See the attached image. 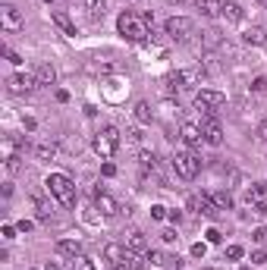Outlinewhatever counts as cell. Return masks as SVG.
<instances>
[{
  "mask_svg": "<svg viewBox=\"0 0 267 270\" xmlns=\"http://www.w3.org/2000/svg\"><path fill=\"white\" fill-rule=\"evenodd\" d=\"M44 186H47V192L57 198L63 207H73V204H76V183H73L66 173H50V176L44 179Z\"/></svg>",
  "mask_w": 267,
  "mask_h": 270,
  "instance_id": "1",
  "label": "cell"
},
{
  "mask_svg": "<svg viewBox=\"0 0 267 270\" xmlns=\"http://www.w3.org/2000/svg\"><path fill=\"white\" fill-rule=\"evenodd\" d=\"M148 19L145 16H135V13H120V19H116V32L123 35V38H129V41H145L148 38Z\"/></svg>",
  "mask_w": 267,
  "mask_h": 270,
  "instance_id": "2",
  "label": "cell"
},
{
  "mask_svg": "<svg viewBox=\"0 0 267 270\" xmlns=\"http://www.w3.org/2000/svg\"><path fill=\"white\" fill-rule=\"evenodd\" d=\"M170 164H173V170H176V176H180V179H195V176H198V170H201V160L195 157L192 151H173Z\"/></svg>",
  "mask_w": 267,
  "mask_h": 270,
  "instance_id": "3",
  "label": "cell"
},
{
  "mask_svg": "<svg viewBox=\"0 0 267 270\" xmlns=\"http://www.w3.org/2000/svg\"><path fill=\"white\" fill-rule=\"evenodd\" d=\"M223 107H226V98H223L220 92H211V88H204V92L195 95V110H201L204 116H217Z\"/></svg>",
  "mask_w": 267,
  "mask_h": 270,
  "instance_id": "4",
  "label": "cell"
},
{
  "mask_svg": "<svg viewBox=\"0 0 267 270\" xmlns=\"http://www.w3.org/2000/svg\"><path fill=\"white\" fill-rule=\"evenodd\" d=\"M92 145H95V151H98L104 160H110V157L120 151V132L113 129V126H107V129H101V132L95 135Z\"/></svg>",
  "mask_w": 267,
  "mask_h": 270,
  "instance_id": "5",
  "label": "cell"
},
{
  "mask_svg": "<svg viewBox=\"0 0 267 270\" xmlns=\"http://www.w3.org/2000/svg\"><path fill=\"white\" fill-rule=\"evenodd\" d=\"M167 35L173 41H189V35H192V19L189 16H170L167 19Z\"/></svg>",
  "mask_w": 267,
  "mask_h": 270,
  "instance_id": "6",
  "label": "cell"
},
{
  "mask_svg": "<svg viewBox=\"0 0 267 270\" xmlns=\"http://www.w3.org/2000/svg\"><path fill=\"white\" fill-rule=\"evenodd\" d=\"M7 88H10L13 95H32L35 88H38V79L28 76V73H13V76L7 79Z\"/></svg>",
  "mask_w": 267,
  "mask_h": 270,
  "instance_id": "7",
  "label": "cell"
},
{
  "mask_svg": "<svg viewBox=\"0 0 267 270\" xmlns=\"http://www.w3.org/2000/svg\"><path fill=\"white\" fill-rule=\"evenodd\" d=\"M104 258L110 261L116 270H132V261H129V258H132V251H129V248H123V245H107V248H104Z\"/></svg>",
  "mask_w": 267,
  "mask_h": 270,
  "instance_id": "8",
  "label": "cell"
},
{
  "mask_svg": "<svg viewBox=\"0 0 267 270\" xmlns=\"http://www.w3.org/2000/svg\"><path fill=\"white\" fill-rule=\"evenodd\" d=\"M0 22H4V28H7V32H19V28L25 25L22 13L16 10L13 4H4V7H0Z\"/></svg>",
  "mask_w": 267,
  "mask_h": 270,
  "instance_id": "9",
  "label": "cell"
},
{
  "mask_svg": "<svg viewBox=\"0 0 267 270\" xmlns=\"http://www.w3.org/2000/svg\"><path fill=\"white\" fill-rule=\"evenodd\" d=\"M95 207H98V211L104 214V217H116V214L123 211L116 198H113V195H107V192H101V189L95 192Z\"/></svg>",
  "mask_w": 267,
  "mask_h": 270,
  "instance_id": "10",
  "label": "cell"
},
{
  "mask_svg": "<svg viewBox=\"0 0 267 270\" xmlns=\"http://www.w3.org/2000/svg\"><path fill=\"white\" fill-rule=\"evenodd\" d=\"M201 132H204V141L207 145H223V129H220V123H217V116H204V123H201Z\"/></svg>",
  "mask_w": 267,
  "mask_h": 270,
  "instance_id": "11",
  "label": "cell"
},
{
  "mask_svg": "<svg viewBox=\"0 0 267 270\" xmlns=\"http://www.w3.org/2000/svg\"><path fill=\"white\" fill-rule=\"evenodd\" d=\"M183 141L189 148H201V141H204V132H201V126H195V123H183V129H180Z\"/></svg>",
  "mask_w": 267,
  "mask_h": 270,
  "instance_id": "12",
  "label": "cell"
},
{
  "mask_svg": "<svg viewBox=\"0 0 267 270\" xmlns=\"http://www.w3.org/2000/svg\"><path fill=\"white\" fill-rule=\"evenodd\" d=\"M126 248L132 251V255H145V251H148L145 232H141V229H129V232H126Z\"/></svg>",
  "mask_w": 267,
  "mask_h": 270,
  "instance_id": "13",
  "label": "cell"
},
{
  "mask_svg": "<svg viewBox=\"0 0 267 270\" xmlns=\"http://www.w3.org/2000/svg\"><path fill=\"white\" fill-rule=\"evenodd\" d=\"M35 79H38V85H53V82H57V69H53L50 63H38Z\"/></svg>",
  "mask_w": 267,
  "mask_h": 270,
  "instance_id": "14",
  "label": "cell"
},
{
  "mask_svg": "<svg viewBox=\"0 0 267 270\" xmlns=\"http://www.w3.org/2000/svg\"><path fill=\"white\" fill-rule=\"evenodd\" d=\"M50 16H53V22H57V25L63 28V35H69V38H76V22L69 19V16H66L63 10H53Z\"/></svg>",
  "mask_w": 267,
  "mask_h": 270,
  "instance_id": "15",
  "label": "cell"
},
{
  "mask_svg": "<svg viewBox=\"0 0 267 270\" xmlns=\"http://www.w3.org/2000/svg\"><path fill=\"white\" fill-rule=\"evenodd\" d=\"M57 251H60V255H69V258H79L82 255V242L79 239H60Z\"/></svg>",
  "mask_w": 267,
  "mask_h": 270,
  "instance_id": "16",
  "label": "cell"
},
{
  "mask_svg": "<svg viewBox=\"0 0 267 270\" xmlns=\"http://www.w3.org/2000/svg\"><path fill=\"white\" fill-rule=\"evenodd\" d=\"M198 10H201V16L214 19V16L223 13V0H198Z\"/></svg>",
  "mask_w": 267,
  "mask_h": 270,
  "instance_id": "17",
  "label": "cell"
},
{
  "mask_svg": "<svg viewBox=\"0 0 267 270\" xmlns=\"http://www.w3.org/2000/svg\"><path fill=\"white\" fill-rule=\"evenodd\" d=\"M242 41H245V44H264V41H267V32H264L261 25H252V28H245Z\"/></svg>",
  "mask_w": 267,
  "mask_h": 270,
  "instance_id": "18",
  "label": "cell"
},
{
  "mask_svg": "<svg viewBox=\"0 0 267 270\" xmlns=\"http://www.w3.org/2000/svg\"><path fill=\"white\" fill-rule=\"evenodd\" d=\"M211 201L217 204V211H229L233 207V195L229 192H211Z\"/></svg>",
  "mask_w": 267,
  "mask_h": 270,
  "instance_id": "19",
  "label": "cell"
},
{
  "mask_svg": "<svg viewBox=\"0 0 267 270\" xmlns=\"http://www.w3.org/2000/svg\"><path fill=\"white\" fill-rule=\"evenodd\" d=\"M135 119H138V123H151V119H154V110H151L148 101H138V104H135Z\"/></svg>",
  "mask_w": 267,
  "mask_h": 270,
  "instance_id": "20",
  "label": "cell"
},
{
  "mask_svg": "<svg viewBox=\"0 0 267 270\" xmlns=\"http://www.w3.org/2000/svg\"><path fill=\"white\" fill-rule=\"evenodd\" d=\"M220 16H223L226 22H239L242 19V7L239 4H223V13Z\"/></svg>",
  "mask_w": 267,
  "mask_h": 270,
  "instance_id": "21",
  "label": "cell"
},
{
  "mask_svg": "<svg viewBox=\"0 0 267 270\" xmlns=\"http://www.w3.org/2000/svg\"><path fill=\"white\" fill-rule=\"evenodd\" d=\"M138 167L145 170V173H154V170H157V157H154L151 151H141V154H138Z\"/></svg>",
  "mask_w": 267,
  "mask_h": 270,
  "instance_id": "22",
  "label": "cell"
},
{
  "mask_svg": "<svg viewBox=\"0 0 267 270\" xmlns=\"http://www.w3.org/2000/svg\"><path fill=\"white\" fill-rule=\"evenodd\" d=\"M148 261H151V264H157V267H170V264H176V258L164 255V251H151V255H148Z\"/></svg>",
  "mask_w": 267,
  "mask_h": 270,
  "instance_id": "23",
  "label": "cell"
},
{
  "mask_svg": "<svg viewBox=\"0 0 267 270\" xmlns=\"http://www.w3.org/2000/svg\"><path fill=\"white\" fill-rule=\"evenodd\" d=\"M85 7H88V13H92L95 19L107 13V4H104V0H85Z\"/></svg>",
  "mask_w": 267,
  "mask_h": 270,
  "instance_id": "24",
  "label": "cell"
},
{
  "mask_svg": "<svg viewBox=\"0 0 267 270\" xmlns=\"http://www.w3.org/2000/svg\"><path fill=\"white\" fill-rule=\"evenodd\" d=\"M69 270H95V261L79 255V258H73V267H69Z\"/></svg>",
  "mask_w": 267,
  "mask_h": 270,
  "instance_id": "25",
  "label": "cell"
},
{
  "mask_svg": "<svg viewBox=\"0 0 267 270\" xmlns=\"http://www.w3.org/2000/svg\"><path fill=\"white\" fill-rule=\"evenodd\" d=\"M242 255H245V251H242V245H229V248H226V258H229V261H239Z\"/></svg>",
  "mask_w": 267,
  "mask_h": 270,
  "instance_id": "26",
  "label": "cell"
},
{
  "mask_svg": "<svg viewBox=\"0 0 267 270\" xmlns=\"http://www.w3.org/2000/svg\"><path fill=\"white\" fill-rule=\"evenodd\" d=\"M252 92H258V95H267V79H264V76H258V79L252 82Z\"/></svg>",
  "mask_w": 267,
  "mask_h": 270,
  "instance_id": "27",
  "label": "cell"
},
{
  "mask_svg": "<svg viewBox=\"0 0 267 270\" xmlns=\"http://www.w3.org/2000/svg\"><path fill=\"white\" fill-rule=\"evenodd\" d=\"M35 154H38V157H53V154H57V148H53V145H38V148H35Z\"/></svg>",
  "mask_w": 267,
  "mask_h": 270,
  "instance_id": "28",
  "label": "cell"
},
{
  "mask_svg": "<svg viewBox=\"0 0 267 270\" xmlns=\"http://www.w3.org/2000/svg\"><path fill=\"white\" fill-rule=\"evenodd\" d=\"M151 217H154V220H164V217H170V211L160 207V204H154V207H151Z\"/></svg>",
  "mask_w": 267,
  "mask_h": 270,
  "instance_id": "29",
  "label": "cell"
},
{
  "mask_svg": "<svg viewBox=\"0 0 267 270\" xmlns=\"http://www.w3.org/2000/svg\"><path fill=\"white\" fill-rule=\"evenodd\" d=\"M204 236H207V242H211V245H217V242L223 239V236H220V229H207Z\"/></svg>",
  "mask_w": 267,
  "mask_h": 270,
  "instance_id": "30",
  "label": "cell"
},
{
  "mask_svg": "<svg viewBox=\"0 0 267 270\" xmlns=\"http://www.w3.org/2000/svg\"><path fill=\"white\" fill-rule=\"evenodd\" d=\"M204 251H207V245H204V242H198V245H192V255H195V258H204Z\"/></svg>",
  "mask_w": 267,
  "mask_h": 270,
  "instance_id": "31",
  "label": "cell"
},
{
  "mask_svg": "<svg viewBox=\"0 0 267 270\" xmlns=\"http://www.w3.org/2000/svg\"><path fill=\"white\" fill-rule=\"evenodd\" d=\"M16 232H19V229H16L13 223H7V226H4V239H16Z\"/></svg>",
  "mask_w": 267,
  "mask_h": 270,
  "instance_id": "32",
  "label": "cell"
},
{
  "mask_svg": "<svg viewBox=\"0 0 267 270\" xmlns=\"http://www.w3.org/2000/svg\"><path fill=\"white\" fill-rule=\"evenodd\" d=\"M32 226H35L32 220H19V223H16V229H19V232H32Z\"/></svg>",
  "mask_w": 267,
  "mask_h": 270,
  "instance_id": "33",
  "label": "cell"
},
{
  "mask_svg": "<svg viewBox=\"0 0 267 270\" xmlns=\"http://www.w3.org/2000/svg\"><path fill=\"white\" fill-rule=\"evenodd\" d=\"M252 261H255V264H267V251H255Z\"/></svg>",
  "mask_w": 267,
  "mask_h": 270,
  "instance_id": "34",
  "label": "cell"
},
{
  "mask_svg": "<svg viewBox=\"0 0 267 270\" xmlns=\"http://www.w3.org/2000/svg\"><path fill=\"white\" fill-rule=\"evenodd\" d=\"M101 173H104V176H113V173H116V167H113V164H110V160H107V164H104V167H101Z\"/></svg>",
  "mask_w": 267,
  "mask_h": 270,
  "instance_id": "35",
  "label": "cell"
},
{
  "mask_svg": "<svg viewBox=\"0 0 267 270\" xmlns=\"http://www.w3.org/2000/svg\"><path fill=\"white\" fill-rule=\"evenodd\" d=\"M258 135L267 141V119H261V126H258Z\"/></svg>",
  "mask_w": 267,
  "mask_h": 270,
  "instance_id": "36",
  "label": "cell"
},
{
  "mask_svg": "<svg viewBox=\"0 0 267 270\" xmlns=\"http://www.w3.org/2000/svg\"><path fill=\"white\" fill-rule=\"evenodd\" d=\"M176 239H180V236H176L173 229H167V232H164V242H176Z\"/></svg>",
  "mask_w": 267,
  "mask_h": 270,
  "instance_id": "37",
  "label": "cell"
},
{
  "mask_svg": "<svg viewBox=\"0 0 267 270\" xmlns=\"http://www.w3.org/2000/svg\"><path fill=\"white\" fill-rule=\"evenodd\" d=\"M44 270H60V267H57V264H53V261H47V264H44Z\"/></svg>",
  "mask_w": 267,
  "mask_h": 270,
  "instance_id": "38",
  "label": "cell"
},
{
  "mask_svg": "<svg viewBox=\"0 0 267 270\" xmlns=\"http://www.w3.org/2000/svg\"><path fill=\"white\" fill-rule=\"evenodd\" d=\"M180 4H195V7H198V0H180Z\"/></svg>",
  "mask_w": 267,
  "mask_h": 270,
  "instance_id": "39",
  "label": "cell"
},
{
  "mask_svg": "<svg viewBox=\"0 0 267 270\" xmlns=\"http://www.w3.org/2000/svg\"><path fill=\"white\" fill-rule=\"evenodd\" d=\"M258 4H264V7H267V0H258Z\"/></svg>",
  "mask_w": 267,
  "mask_h": 270,
  "instance_id": "40",
  "label": "cell"
},
{
  "mask_svg": "<svg viewBox=\"0 0 267 270\" xmlns=\"http://www.w3.org/2000/svg\"><path fill=\"white\" fill-rule=\"evenodd\" d=\"M47 4H53V0H47Z\"/></svg>",
  "mask_w": 267,
  "mask_h": 270,
  "instance_id": "41",
  "label": "cell"
},
{
  "mask_svg": "<svg viewBox=\"0 0 267 270\" xmlns=\"http://www.w3.org/2000/svg\"><path fill=\"white\" fill-rule=\"evenodd\" d=\"M242 270H248V267H242Z\"/></svg>",
  "mask_w": 267,
  "mask_h": 270,
  "instance_id": "42",
  "label": "cell"
}]
</instances>
